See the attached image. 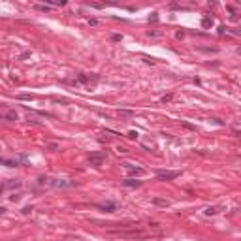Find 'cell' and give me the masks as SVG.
Wrapping results in <instances>:
<instances>
[{"mask_svg": "<svg viewBox=\"0 0 241 241\" xmlns=\"http://www.w3.org/2000/svg\"><path fill=\"white\" fill-rule=\"evenodd\" d=\"M157 177L160 181H173L179 177V172H169V169H158L157 172Z\"/></svg>", "mask_w": 241, "mask_h": 241, "instance_id": "obj_1", "label": "cell"}, {"mask_svg": "<svg viewBox=\"0 0 241 241\" xmlns=\"http://www.w3.org/2000/svg\"><path fill=\"white\" fill-rule=\"evenodd\" d=\"M104 160H105V154H104V153H93V154L89 157V162H90L93 166H102Z\"/></svg>", "mask_w": 241, "mask_h": 241, "instance_id": "obj_2", "label": "cell"}, {"mask_svg": "<svg viewBox=\"0 0 241 241\" xmlns=\"http://www.w3.org/2000/svg\"><path fill=\"white\" fill-rule=\"evenodd\" d=\"M98 207L104 209V211H108V213H111V211L117 209V203L115 202H105V203H98Z\"/></svg>", "mask_w": 241, "mask_h": 241, "instance_id": "obj_3", "label": "cell"}, {"mask_svg": "<svg viewBox=\"0 0 241 241\" xmlns=\"http://www.w3.org/2000/svg\"><path fill=\"white\" fill-rule=\"evenodd\" d=\"M126 169H128V173L130 175H141V173H143V169H141V168H134L132 164H123Z\"/></svg>", "mask_w": 241, "mask_h": 241, "instance_id": "obj_4", "label": "cell"}, {"mask_svg": "<svg viewBox=\"0 0 241 241\" xmlns=\"http://www.w3.org/2000/svg\"><path fill=\"white\" fill-rule=\"evenodd\" d=\"M124 187H130V188H139L141 187V181H134V179H124L123 181Z\"/></svg>", "mask_w": 241, "mask_h": 241, "instance_id": "obj_5", "label": "cell"}, {"mask_svg": "<svg viewBox=\"0 0 241 241\" xmlns=\"http://www.w3.org/2000/svg\"><path fill=\"white\" fill-rule=\"evenodd\" d=\"M153 203L154 205H160V207H169V202L168 200H160V198H154Z\"/></svg>", "mask_w": 241, "mask_h": 241, "instance_id": "obj_6", "label": "cell"}, {"mask_svg": "<svg viewBox=\"0 0 241 241\" xmlns=\"http://www.w3.org/2000/svg\"><path fill=\"white\" fill-rule=\"evenodd\" d=\"M202 26H203V28H211V26H213V19H207V17H205V19L202 21Z\"/></svg>", "mask_w": 241, "mask_h": 241, "instance_id": "obj_7", "label": "cell"}, {"mask_svg": "<svg viewBox=\"0 0 241 241\" xmlns=\"http://www.w3.org/2000/svg\"><path fill=\"white\" fill-rule=\"evenodd\" d=\"M0 164H6V166H10V168H13V166H17L15 162H11V160H4V158H0Z\"/></svg>", "mask_w": 241, "mask_h": 241, "instance_id": "obj_8", "label": "cell"}, {"mask_svg": "<svg viewBox=\"0 0 241 241\" xmlns=\"http://www.w3.org/2000/svg\"><path fill=\"white\" fill-rule=\"evenodd\" d=\"M6 117H8L10 120H17V113H15V111H10V113H8Z\"/></svg>", "mask_w": 241, "mask_h": 241, "instance_id": "obj_9", "label": "cell"}, {"mask_svg": "<svg viewBox=\"0 0 241 241\" xmlns=\"http://www.w3.org/2000/svg\"><path fill=\"white\" fill-rule=\"evenodd\" d=\"M215 213H217L215 207H207V209H205V215H215Z\"/></svg>", "mask_w": 241, "mask_h": 241, "instance_id": "obj_10", "label": "cell"}, {"mask_svg": "<svg viewBox=\"0 0 241 241\" xmlns=\"http://www.w3.org/2000/svg\"><path fill=\"white\" fill-rule=\"evenodd\" d=\"M4 211H6V209H4V207H0V215H2V213H4Z\"/></svg>", "mask_w": 241, "mask_h": 241, "instance_id": "obj_11", "label": "cell"}, {"mask_svg": "<svg viewBox=\"0 0 241 241\" xmlns=\"http://www.w3.org/2000/svg\"><path fill=\"white\" fill-rule=\"evenodd\" d=\"M0 151H2V145H0Z\"/></svg>", "mask_w": 241, "mask_h": 241, "instance_id": "obj_12", "label": "cell"}]
</instances>
